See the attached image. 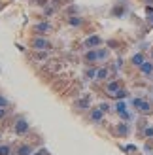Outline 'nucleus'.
Returning a JSON list of instances; mask_svg holds the SVG:
<instances>
[{"instance_id":"1","label":"nucleus","mask_w":153,"mask_h":155,"mask_svg":"<svg viewBox=\"0 0 153 155\" xmlns=\"http://www.w3.org/2000/svg\"><path fill=\"white\" fill-rule=\"evenodd\" d=\"M132 104H134L136 110H140V112H144V114H148V112L151 110L149 102H148V100H144V98H134V100H132Z\"/></svg>"},{"instance_id":"2","label":"nucleus","mask_w":153,"mask_h":155,"mask_svg":"<svg viewBox=\"0 0 153 155\" xmlns=\"http://www.w3.org/2000/svg\"><path fill=\"white\" fill-rule=\"evenodd\" d=\"M83 44H85V48L95 49V48H98V45L102 44V38H100V36H89V38H87V40L83 42Z\"/></svg>"},{"instance_id":"3","label":"nucleus","mask_w":153,"mask_h":155,"mask_svg":"<svg viewBox=\"0 0 153 155\" xmlns=\"http://www.w3.org/2000/svg\"><path fill=\"white\" fill-rule=\"evenodd\" d=\"M27 129H28V123L27 119H17V123H15V133L17 134H23V133H27Z\"/></svg>"},{"instance_id":"4","label":"nucleus","mask_w":153,"mask_h":155,"mask_svg":"<svg viewBox=\"0 0 153 155\" xmlns=\"http://www.w3.org/2000/svg\"><path fill=\"white\" fill-rule=\"evenodd\" d=\"M32 45H34L36 49H44V48H47V45H49V42H47V40H44V38H36Z\"/></svg>"},{"instance_id":"5","label":"nucleus","mask_w":153,"mask_h":155,"mask_svg":"<svg viewBox=\"0 0 153 155\" xmlns=\"http://www.w3.org/2000/svg\"><path fill=\"white\" fill-rule=\"evenodd\" d=\"M140 70L144 72V76H151V74H153V64L146 61V63H144V64L140 66Z\"/></svg>"},{"instance_id":"6","label":"nucleus","mask_w":153,"mask_h":155,"mask_svg":"<svg viewBox=\"0 0 153 155\" xmlns=\"http://www.w3.org/2000/svg\"><path fill=\"white\" fill-rule=\"evenodd\" d=\"M106 91H108L110 95H117V93H119V83H117V81H112V83H108V87H106Z\"/></svg>"},{"instance_id":"7","label":"nucleus","mask_w":153,"mask_h":155,"mask_svg":"<svg viewBox=\"0 0 153 155\" xmlns=\"http://www.w3.org/2000/svg\"><path fill=\"white\" fill-rule=\"evenodd\" d=\"M85 59L89 61V63H93V61H100V57H98V49H93V51H89Z\"/></svg>"},{"instance_id":"8","label":"nucleus","mask_w":153,"mask_h":155,"mask_svg":"<svg viewBox=\"0 0 153 155\" xmlns=\"http://www.w3.org/2000/svg\"><path fill=\"white\" fill-rule=\"evenodd\" d=\"M144 63H146V59H144V55H142V53H136V55L132 57V64H136V66H142Z\"/></svg>"},{"instance_id":"9","label":"nucleus","mask_w":153,"mask_h":155,"mask_svg":"<svg viewBox=\"0 0 153 155\" xmlns=\"http://www.w3.org/2000/svg\"><path fill=\"white\" fill-rule=\"evenodd\" d=\"M100 119H102V110H93V112H91V121L98 123Z\"/></svg>"},{"instance_id":"10","label":"nucleus","mask_w":153,"mask_h":155,"mask_svg":"<svg viewBox=\"0 0 153 155\" xmlns=\"http://www.w3.org/2000/svg\"><path fill=\"white\" fill-rule=\"evenodd\" d=\"M117 133H119V136H127L129 134V127L127 125H123V123H121V125H117Z\"/></svg>"},{"instance_id":"11","label":"nucleus","mask_w":153,"mask_h":155,"mask_svg":"<svg viewBox=\"0 0 153 155\" xmlns=\"http://www.w3.org/2000/svg\"><path fill=\"white\" fill-rule=\"evenodd\" d=\"M51 27H49V23H38L36 25V30H40V32H47Z\"/></svg>"},{"instance_id":"12","label":"nucleus","mask_w":153,"mask_h":155,"mask_svg":"<svg viewBox=\"0 0 153 155\" xmlns=\"http://www.w3.org/2000/svg\"><path fill=\"white\" fill-rule=\"evenodd\" d=\"M30 153H32V150H30L28 146H21L19 148V155H30Z\"/></svg>"},{"instance_id":"13","label":"nucleus","mask_w":153,"mask_h":155,"mask_svg":"<svg viewBox=\"0 0 153 155\" xmlns=\"http://www.w3.org/2000/svg\"><path fill=\"white\" fill-rule=\"evenodd\" d=\"M68 23H70L72 27H80L83 21H81V19H78V17H70V19H68Z\"/></svg>"},{"instance_id":"14","label":"nucleus","mask_w":153,"mask_h":155,"mask_svg":"<svg viewBox=\"0 0 153 155\" xmlns=\"http://www.w3.org/2000/svg\"><path fill=\"white\" fill-rule=\"evenodd\" d=\"M125 110H127V104H125V102H117V112H119V114H123L125 117H127V114H125Z\"/></svg>"},{"instance_id":"15","label":"nucleus","mask_w":153,"mask_h":155,"mask_svg":"<svg viewBox=\"0 0 153 155\" xmlns=\"http://www.w3.org/2000/svg\"><path fill=\"white\" fill-rule=\"evenodd\" d=\"M106 76H108V70H106V68H100V70L96 72V78H98V80H104Z\"/></svg>"},{"instance_id":"16","label":"nucleus","mask_w":153,"mask_h":155,"mask_svg":"<svg viewBox=\"0 0 153 155\" xmlns=\"http://www.w3.org/2000/svg\"><path fill=\"white\" fill-rule=\"evenodd\" d=\"M10 153V146H0V155H8Z\"/></svg>"},{"instance_id":"17","label":"nucleus","mask_w":153,"mask_h":155,"mask_svg":"<svg viewBox=\"0 0 153 155\" xmlns=\"http://www.w3.org/2000/svg\"><path fill=\"white\" fill-rule=\"evenodd\" d=\"M98 57H100V61H104L106 57H108V51H106V49H98Z\"/></svg>"},{"instance_id":"18","label":"nucleus","mask_w":153,"mask_h":155,"mask_svg":"<svg viewBox=\"0 0 153 155\" xmlns=\"http://www.w3.org/2000/svg\"><path fill=\"white\" fill-rule=\"evenodd\" d=\"M144 134H146L148 138H151V136H153V127H148V129H146V133H144Z\"/></svg>"},{"instance_id":"19","label":"nucleus","mask_w":153,"mask_h":155,"mask_svg":"<svg viewBox=\"0 0 153 155\" xmlns=\"http://www.w3.org/2000/svg\"><path fill=\"white\" fill-rule=\"evenodd\" d=\"M6 106H8V100L4 97H0V108H6Z\"/></svg>"},{"instance_id":"20","label":"nucleus","mask_w":153,"mask_h":155,"mask_svg":"<svg viewBox=\"0 0 153 155\" xmlns=\"http://www.w3.org/2000/svg\"><path fill=\"white\" fill-rule=\"evenodd\" d=\"M36 155H47V151H45V150H42L40 153H36Z\"/></svg>"},{"instance_id":"21","label":"nucleus","mask_w":153,"mask_h":155,"mask_svg":"<svg viewBox=\"0 0 153 155\" xmlns=\"http://www.w3.org/2000/svg\"><path fill=\"white\" fill-rule=\"evenodd\" d=\"M4 115H6V112H4V110H0V119H2Z\"/></svg>"}]
</instances>
